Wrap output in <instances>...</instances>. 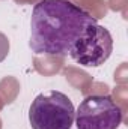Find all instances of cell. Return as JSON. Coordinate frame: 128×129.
<instances>
[{
  "instance_id": "6da1fadb",
  "label": "cell",
  "mask_w": 128,
  "mask_h": 129,
  "mask_svg": "<svg viewBox=\"0 0 128 129\" xmlns=\"http://www.w3.org/2000/svg\"><path fill=\"white\" fill-rule=\"evenodd\" d=\"M95 23L96 18L71 0H39L32 11L29 47L35 54L66 57L86 27Z\"/></svg>"
},
{
  "instance_id": "7a4b0ae2",
  "label": "cell",
  "mask_w": 128,
  "mask_h": 129,
  "mask_svg": "<svg viewBox=\"0 0 128 129\" xmlns=\"http://www.w3.org/2000/svg\"><path fill=\"white\" fill-rule=\"evenodd\" d=\"M74 116L71 99L57 90L38 95L29 108L32 129H71Z\"/></svg>"
},
{
  "instance_id": "3957f363",
  "label": "cell",
  "mask_w": 128,
  "mask_h": 129,
  "mask_svg": "<svg viewBox=\"0 0 128 129\" xmlns=\"http://www.w3.org/2000/svg\"><path fill=\"white\" fill-rule=\"evenodd\" d=\"M74 120L78 129H118L122 110L109 95H91L80 102Z\"/></svg>"
},
{
  "instance_id": "277c9868",
  "label": "cell",
  "mask_w": 128,
  "mask_h": 129,
  "mask_svg": "<svg viewBox=\"0 0 128 129\" xmlns=\"http://www.w3.org/2000/svg\"><path fill=\"white\" fill-rule=\"evenodd\" d=\"M113 53V38L110 32L98 23L89 24L69 51L75 63L96 68L104 64Z\"/></svg>"
},
{
  "instance_id": "5b68a950",
  "label": "cell",
  "mask_w": 128,
  "mask_h": 129,
  "mask_svg": "<svg viewBox=\"0 0 128 129\" xmlns=\"http://www.w3.org/2000/svg\"><path fill=\"white\" fill-rule=\"evenodd\" d=\"M8 51H9V41L3 33H0V62L8 56Z\"/></svg>"
}]
</instances>
